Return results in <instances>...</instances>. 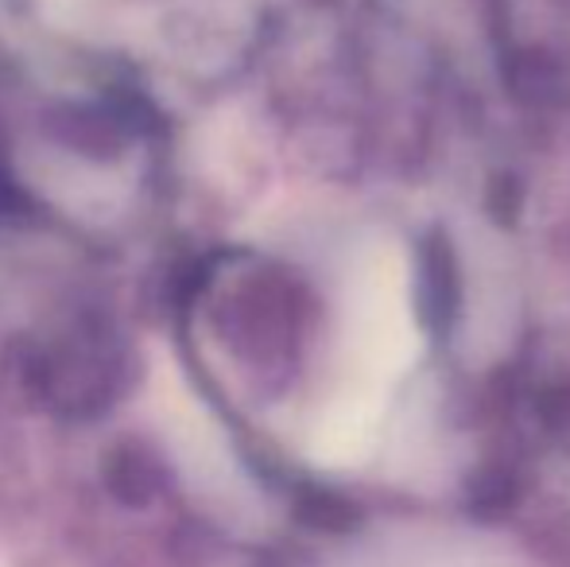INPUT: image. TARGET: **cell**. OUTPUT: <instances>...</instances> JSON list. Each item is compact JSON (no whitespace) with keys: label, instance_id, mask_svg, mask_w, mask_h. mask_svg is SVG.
<instances>
[{"label":"cell","instance_id":"2","mask_svg":"<svg viewBox=\"0 0 570 567\" xmlns=\"http://www.w3.org/2000/svg\"><path fill=\"white\" fill-rule=\"evenodd\" d=\"M0 190H4V183H0Z\"/></svg>","mask_w":570,"mask_h":567},{"label":"cell","instance_id":"1","mask_svg":"<svg viewBox=\"0 0 570 567\" xmlns=\"http://www.w3.org/2000/svg\"><path fill=\"white\" fill-rule=\"evenodd\" d=\"M353 354L373 381H392L420 354V326L412 307V276L400 245H376L353 287Z\"/></svg>","mask_w":570,"mask_h":567}]
</instances>
